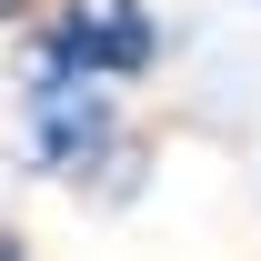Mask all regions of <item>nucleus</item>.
<instances>
[{
	"label": "nucleus",
	"instance_id": "obj_3",
	"mask_svg": "<svg viewBox=\"0 0 261 261\" xmlns=\"http://www.w3.org/2000/svg\"><path fill=\"white\" fill-rule=\"evenodd\" d=\"M0 261H20V241H10V231H0Z\"/></svg>",
	"mask_w": 261,
	"mask_h": 261
},
{
	"label": "nucleus",
	"instance_id": "obj_2",
	"mask_svg": "<svg viewBox=\"0 0 261 261\" xmlns=\"http://www.w3.org/2000/svg\"><path fill=\"white\" fill-rule=\"evenodd\" d=\"M111 141V100L100 91H81V81H61V91H40V111H31V171H81Z\"/></svg>",
	"mask_w": 261,
	"mask_h": 261
},
{
	"label": "nucleus",
	"instance_id": "obj_4",
	"mask_svg": "<svg viewBox=\"0 0 261 261\" xmlns=\"http://www.w3.org/2000/svg\"><path fill=\"white\" fill-rule=\"evenodd\" d=\"M0 20H20V0H0Z\"/></svg>",
	"mask_w": 261,
	"mask_h": 261
},
{
	"label": "nucleus",
	"instance_id": "obj_1",
	"mask_svg": "<svg viewBox=\"0 0 261 261\" xmlns=\"http://www.w3.org/2000/svg\"><path fill=\"white\" fill-rule=\"evenodd\" d=\"M161 50V20L141 10V0H61L50 10V31H40V91H100V81H141Z\"/></svg>",
	"mask_w": 261,
	"mask_h": 261
}]
</instances>
